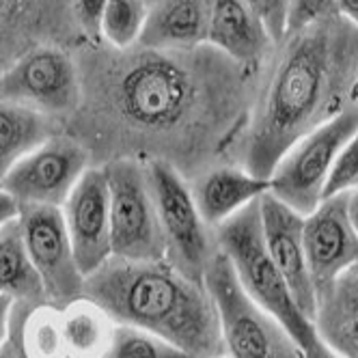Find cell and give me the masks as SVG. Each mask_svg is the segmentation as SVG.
I'll list each match as a JSON object with an SVG mask.
<instances>
[{
  "mask_svg": "<svg viewBox=\"0 0 358 358\" xmlns=\"http://www.w3.org/2000/svg\"><path fill=\"white\" fill-rule=\"evenodd\" d=\"M208 45L231 61L259 71L272 52L274 39L259 9L248 0H214Z\"/></svg>",
  "mask_w": 358,
  "mask_h": 358,
  "instance_id": "16",
  "label": "cell"
},
{
  "mask_svg": "<svg viewBox=\"0 0 358 358\" xmlns=\"http://www.w3.org/2000/svg\"><path fill=\"white\" fill-rule=\"evenodd\" d=\"M337 9H339V15L350 20L358 29V0H337Z\"/></svg>",
  "mask_w": 358,
  "mask_h": 358,
  "instance_id": "33",
  "label": "cell"
},
{
  "mask_svg": "<svg viewBox=\"0 0 358 358\" xmlns=\"http://www.w3.org/2000/svg\"><path fill=\"white\" fill-rule=\"evenodd\" d=\"M9 339L24 358H67L63 337V309L50 304H15Z\"/></svg>",
  "mask_w": 358,
  "mask_h": 358,
  "instance_id": "21",
  "label": "cell"
},
{
  "mask_svg": "<svg viewBox=\"0 0 358 358\" xmlns=\"http://www.w3.org/2000/svg\"><path fill=\"white\" fill-rule=\"evenodd\" d=\"M358 29L343 15L287 31L259 71L238 164L268 179L285 151L352 104Z\"/></svg>",
  "mask_w": 358,
  "mask_h": 358,
  "instance_id": "2",
  "label": "cell"
},
{
  "mask_svg": "<svg viewBox=\"0 0 358 358\" xmlns=\"http://www.w3.org/2000/svg\"><path fill=\"white\" fill-rule=\"evenodd\" d=\"M63 218L85 276L113 257L110 194L101 166H89L63 203Z\"/></svg>",
  "mask_w": 358,
  "mask_h": 358,
  "instance_id": "13",
  "label": "cell"
},
{
  "mask_svg": "<svg viewBox=\"0 0 358 358\" xmlns=\"http://www.w3.org/2000/svg\"><path fill=\"white\" fill-rule=\"evenodd\" d=\"M110 194L113 257L130 262L164 259V236L153 201L147 162L117 158L101 164Z\"/></svg>",
  "mask_w": 358,
  "mask_h": 358,
  "instance_id": "7",
  "label": "cell"
},
{
  "mask_svg": "<svg viewBox=\"0 0 358 358\" xmlns=\"http://www.w3.org/2000/svg\"><path fill=\"white\" fill-rule=\"evenodd\" d=\"M203 280L214 298L222 348L229 358H302L298 341L244 292L231 262L220 250Z\"/></svg>",
  "mask_w": 358,
  "mask_h": 358,
  "instance_id": "5",
  "label": "cell"
},
{
  "mask_svg": "<svg viewBox=\"0 0 358 358\" xmlns=\"http://www.w3.org/2000/svg\"><path fill=\"white\" fill-rule=\"evenodd\" d=\"M104 358H192L175 343L136 326L117 324Z\"/></svg>",
  "mask_w": 358,
  "mask_h": 358,
  "instance_id": "25",
  "label": "cell"
},
{
  "mask_svg": "<svg viewBox=\"0 0 358 358\" xmlns=\"http://www.w3.org/2000/svg\"><path fill=\"white\" fill-rule=\"evenodd\" d=\"M356 190H358V130L337 153L335 164H332V171L324 188V199L335 194H350Z\"/></svg>",
  "mask_w": 358,
  "mask_h": 358,
  "instance_id": "26",
  "label": "cell"
},
{
  "mask_svg": "<svg viewBox=\"0 0 358 358\" xmlns=\"http://www.w3.org/2000/svg\"><path fill=\"white\" fill-rule=\"evenodd\" d=\"M17 222L43 285L45 302L65 309L83 298L87 276L76 259L63 210L52 206H22Z\"/></svg>",
  "mask_w": 358,
  "mask_h": 358,
  "instance_id": "10",
  "label": "cell"
},
{
  "mask_svg": "<svg viewBox=\"0 0 358 358\" xmlns=\"http://www.w3.org/2000/svg\"><path fill=\"white\" fill-rule=\"evenodd\" d=\"M151 3H153V0H149V5H151Z\"/></svg>",
  "mask_w": 358,
  "mask_h": 358,
  "instance_id": "40",
  "label": "cell"
},
{
  "mask_svg": "<svg viewBox=\"0 0 358 358\" xmlns=\"http://www.w3.org/2000/svg\"><path fill=\"white\" fill-rule=\"evenodd\" d=\"M20 208L22 206L17 203V199L0 188V229H5L9 222L20 218Z\"/></svg>",
  "mask_w": 358,
  "mask_h": 358,
  "instance_id": "30",
  "label": "cell"
},
{
  "mask_svg": "<svg viewBox=\"0 0 358 358\" xmlns=\"http://www.w3.org/2000/svg\"><path fill=\"white\" fill-rule=\"evenodd\" d=\"M15 300L9 296H0V348L5 345L9 339V324H11V313H13Z\"/></svg>",
  "mask_w": 358,
  "mask_h": 358,
  "instance_id": "32",
  "label": "cell"
},
{
  "mask_svg": "<svg viewBox=\"0 0 358 358\" xmlns=\"http://www.w3.org/2000/svg\"><path fill=\"white\" fill-rule=\"evenodd\" d=\"M214 231L218 248L231 262L244 292L283 324L300 348L313 341L317 337L315 324L306 320L298 309L283 274L276 268L268 250L259 199L218 224Z\"/></svg>",
  "mask_w": 358,
  "mask_h": 358,
  "instance_id": "4",
  "label": "cell"
},
{
  "mask_svg": "<svg viewBox=\"0 0 358 358\" xmlns=\"http://www.w3.org/2000/svg\"><path fill=\"white\" fill-rule=\"evenodd\" d=\"M0 296L13 298L15 304L45 302L43 285L29 257L17 220L0 229Z\"/></svg>",
  "mask_w": 358,
  "mask_h": 358,
  "instance_id": "23",
  "label": "cell"
},
{
  "mask_svg": "<svg viewBox=\"0 0 358 358\" xmlns=\"http://www.w3.org/2000/svg\"><path fill=\"white\" fill-rule=\"evenodd\" d=\"M89 166L93 164L87 149L73 136L59 132L24 156L3 177L0 188L15 196L20 206L63 208Z\"/></svg>",
  "mask_w": 358,
  "mask_h": 358,
  "instance_id": "11",
  "label": "cell"
},
{
  "mask_svg": "<svg viewBox=\"0 0 358 358\" xmlns=\"http://www.w3.org/2000/svg\"><path fill=\"white\" fill-rule=\"evenodd\" d=\"M350 216H352V222L358 231V190L350 194Z\"/></svg>",
  "mask_w": 358,
  "mask_h": 358,
  "instance_id": "35",
  "label": "cell"
},
{
  "mask_svg": "<svg viewBox=\"0 0 358 358\" xmlns=\"http://www.w3.org/2000/svg\"><path fill=\"white\" fill-rule=\"evenodd\" d=\"M358 130V106L350 104L335 119L294 143L270 173V194L298 214H311L324 199L328 175L341 147Z\"/></svg>",
  "mask_w": 358,
  "mask_h": 358,
  "instance_id": "8",
  "label": "cell"
},
{
  "mask_svg": "<svg viewBox=\"0 0 358 358\" xmlns=\"http://www.w3.org/2000/svg\"><path fill=\"white\" fill-rule=\"evenodd\" d=\"M212 358H229V356H227V354L222 352V354H216V356H212Z\"/></svg>",
  "mask_w": 358,
  "mask_h": 358,
  "instance_id": "38",
  "label": "cell"
},
{
  "mask_svg": "<svg viewBox=\"0 0 358 358\" xmlns=\"http://www.w3.org/2000/svg\"><path fill=\"white\" fill-rule=\"evenodd\" d=\"M248 3H250V5H255V7H257V9L262 7V0H248Z\"/></svg>",
  "mask_w": 358,
  "mask_h": 358,
  "instance_id": "37",
  "label": "cell"
},
{
  "mask_svg": "<svg viewBox=\"0 0 358 358\" xmlns=\"http://www.w3.org/2000/svg\"><path fill=\"white\" fill-rule=\"evenodd\" d=\"M108 0H71V13L76 29L85 43H101V17H104Z\"/></svg>",
  "mask_w": 358,
  "mask_h": 358,
  "instance_id": "27",
  "label": "cell"
},
{
  "mask_svg": "<svg viewBox=\"0 0 358 358\" xmlns=\"http://www.w3.org/2000/svg\"><path fill=\"white\" fill-rule=\"evenodd\" d=\"M317 335L345 358H358V262L317 294Z\"/></svg>",
  "mask_w": 358,
  "mask_h": 358,
  "instance_id": "19",
  "label": "cell"
},
{
  "mask_svg": "<svg viewBox=\"0 0 358 358\" xmlns=\"http://www.w3.org/2000/svg\"><path fill=\"white\" fill-rule=\"evenodd\" d=\"M0 358H24V356L20 354V350L15 348V343L11 339H7L5 345L0 348Z\"/></svg>",
  "mask_w": 358,
  "mask_h": 358,
  "instance_id": "34",
  "label": "cell"
},
{
  "mask_svg": "<svg viewBox=\"0 0 358 358\" xmlns=\"http://www.w3.org/2000/svg\"><path fill=\"white\" fill-rule=\"evenodd\" d=\"M332 15H339L337 0H289L287 31L304 29L309 24L328 20Z\"/></svg>",
  "mask_w": 358,
  "mask_h": 358,
  "instance_id": "28",
  "label": "cell"
},
{
  "mask_svg": "<svg viewBox=\"0 0 358 358\" xmlns=\"http://www.w3.org/2000/svg\"><path fill=\"white\" fill-rule=\"evenodd\" d=\"M3 69H5V65H3V63H0V73H3Z\"/></svg>",
  "mask_w": 358,
  "mask_h": 358,
  "instance_id": "39",
  "label": "cell"
},
{
  "mask_svg": "<svg viewBox=\"0 0 358 358\" xmlns=\"http://www.w3.org/2000/svg\"><path fill=\"white\" fill-rule=\"evenodd\" d=\"M117 324L89 298H78L63 309V337L67 358H104Z\"/></svg>",
  "mask_w": 358,
  "mask_h": 358,
  "instance_id": "22",
  "label": "cell"
},
{
  "mask_svg": "<svg viewBox=\"0 0 358 358\" xmlns=\"http://www.w3.org/2000/svg\"><path fill=\"white\" fill-rule=\"evenodd\" d=\"M352 104L358 106V76H356V83H354V89H352Z\"/></svg>",
  "mask_w": 358,
  "mask_h": 358,
  "instance_id": "36",
  "label": "cell"
},
{
  "mask_svg": "<svg viewBox=\"0 0 358 358\" xmlns=\"http://www.w3.org/2000/svg\"><path fill=\"white\" fill-rule=\"evenodd\" d=\"M214 0H153L138 45L192 50L208 43Z\"/></svg>",
  "mask_w": 358,
  "mask_h": 358,
  "instance_id": "17",
  "label": "cell"
},
{
  "mask_svg": "<svg viewBox=\"0 0 358 358\" xmlns=\"http://www.w3.org/2000/svg\"><path fill=\"white\" fill-rule=\"evenodd\" d=\"M85 298L115 324L149 330L192 358L222 354L214 298L206 280H194L166 259L130 262L110 257L85 278Z\"/></svg>",
  "mask_w": 358,
  "mask_h": 358,
  "instance_id": "3",
  "label": "cell"
},
{
  "mask_svg": "<svg viewBox=\"0 0 358 358\" xmlns=\"http://www.w3.org/2000/svg\"><path fill=\"white\" fill-rule=\"evenodd\" d=\"M149 13V0H108L101 17V43L115 50L138 45Z\"/></svg>",
  "mask_w": 358,
  "mask_h": 358,
  "instance_id": "24",
  "label": "cell"
},
{
  "mask_svg": "<svg viewBox=\"0 0 358 358\" xmlns=\"http://www.w3.org/2000/svg\"><path fill=\"white\" fill-rule=\"evenodd\" d=\"M350 194L326 196L304 216L302 240L315 294L358 262V231L350 216Z\"/></svg>",
  "mask_w": 358,
  "mask_h": 358,
  "instance_id": "12",
  "label": "cell"
},
{
  "mask_svg": "<svg viewBox=\"0 0 358 358\" xmlns=\"http://www.w3.org/2000/svg\"><path fill=\"white\" fill-rule=\"evenodd\" d=\"M149 184L164 236V259L194 280H203L216 257V231L201 216L188 179L166 162H147Z\"/></svg>",
  "mask_w": 358,
  "mask_h": 358,
  "instance_id": "6",
  "label": "cell"
},
{
  "mask_svg": "<svg viewBox=\"0 0 358 358\" xmlns=\"http://www.w3.org/2000/svg\"><path fill=\"white\" fill-rule=\"evenodd\" d=\"M264 238L276 268L283 274L285 283L298 304V309L306 320H315L317 294L306 264L302 227L304 216L292 210L285 203H280L270 192L259 199Z\"/></svg>",
  "mask_w": 358,
  "mask_h": 358,
  "instance_id": "15",
  "label": "cell"
},
{
  "mask_svg": "<svg viewBox=\"0 0 358 358\" xmlns=\"http://www.w3.org/2000/svg\"><path fill=\"white\" fill-rule=\"evenodd\" d=\"M85 43L76 29L71 0H0V63L35 45Z\"/></svg>",
  "mask_w": 358,
  "mask_h": 358,
  "instance_id": "14",
  "label": "cell"
},
{
  "mask_svg": "<svg viewBox=\"0 0 358 358\" xmlns=\"http://www.w3.org/2000/svg\"><path fill=\"white\" fill-rule=\"evenodd\" d=\"M302 358H345L337 350H332L320 335L302 348Z\"/></svg>",
  "mask_w": 358,
  "mask_h": 358,
  "instance_id": "31",
  "label": "cell"
},
{
  "mask_svg": "<svg viewBox=\"0 0 358 358\" xmlns=\"http://www.w3.org/2000/svg\"><path fill=\"white\" fill-rule=\"evenodd\" d=\"M192 186V194L206 222L216 229L236 216L248 203L270 192V179L255 177L242 166L222 164L203 173Z\"/></svg>",
  "mask_w": 358,
  "mask_h": 358,
  "instance_id": "18",
  "label": "cell"
},
{
  "mask_svg": "<svg viewBox=\"0 0 358 358\" xmlns=\"http://www.w3.org/2000/svg\"><path fill=\"white\" fill-rule=\"evenodd\" d=\"M0 99L39 110L65 125L80 104L78 63L61 45H35L5 65Z\"/></svg>",
  "mask_w": 358,
  "mask_h": 358,
  "instance_id": "9",
  "label": "cell"
},
{
  "mask_svg": "<svg viewBox=\"0 0 358 358\" xmlns=\"http://www.w3.org/2000/svg\"><path fill=\"white\" fill-rule=\"evenodd\" d=\"M80 104L65 125L93 166L117 158L160 160L190 184L214 166L238 164L259 71L212 45L164 50L80 45ZM63 125V127H65Z\"/></svg>",
  "mask_w": 358,
  "mask_h": 358,
  "instance_id": "1",
  "label": "cell"
},
{
  "mask_svg": "<svg viewBox=\"0 0 358 358\" xmlns=\"http://www.w3.org/2000/svg\"><path fill=\"white\" fill-rule=\"evenodd\" d=\"M287 11H289V0H262L259 13L274 41H278L287 31Z\"/></svg>",
  "mask_w": 358,
  "mask_h": 358,
  "instance_id": "29",
  "label": "cell"
},
{
  "mask_svg": "<svg viewBox=\"0 0 358 358\" xmlns=\"http://www.w3.org/2000/svg\"><path fill=\"white\" fill-rule=\"evenodd\" d=\"M63 123L39 110L0 99V182L31 151L57 136Z\"/></svg>",
  "mask_w": 358,
  "mask_h": 358,
  "instance_id": "20",
  "label": "cell"
}]
</instances>
